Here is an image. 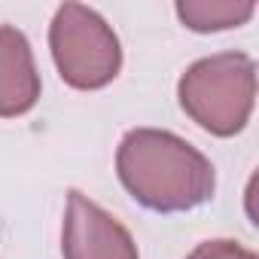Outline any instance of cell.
<instances>
[{
	"mask_svg": "<svg viewBox=\"0 0 259 259\" xmlns=\"http://www.w3.org/2000/svg\"><path fill=\"white\" fill-rule=\"evenodd\" d=\"M256 13V4L244 0V4H177V16L183 19L186 28L207 34V31H226L244 25Z\"/></svg>",
	"mask_w": 259,
	"mask_h": 259,
	"instance_id": "8992f818",
	"label": "cell"
},
{
	"mask_svg": "<svg viewBox=\"0 0 259 259\" xmlns=\"http://www.w3.org/2000/svg\"><path fill=\"white\" fill-rule=\"evenodd\" d=\"M116 174L128 195L156 213L195 210L217 189L210 159L162 128L125 132L116 150Z\"/></svg>",
	"mask_w": 259,
	"mask_h": 259,
	"instance_id": "6da1fadb",
	"label": "cell"
},
{
	"mask_svg": "<svg viewBox=\"0 0 259 259\" xmlns=\"http://www.w3.org/2000/svg\"><path fill=\"white\" fill-rule=\"evenodd\" d=\"M49 49L61 79L79 92L104 89L122 67V49L113 28L82 4L58 7L49 25Z\"/></svg>",
	"mask_w": 259,
	"mask_h": 259,
	"instance_id": "3957f363",
	"label": "cell"
},
{
	"mask_svg": "<svg viewBox=\"0 0 259 259\" xmlns=\"http://www.w3.org/2000/svg\"><path fill=\"white\" fill-rule=\"evenodd\" d=\"M186 259H259V256H256L253 250L241 247L238 241L220 238V241H204V244H198Z\"/></svg>",
	"mask_w": 259,
	"mask_h": 259,
	"instance_id": "52a82bcc",
	"label": "cell"
},
{
	"mask_svg": "<svg viewBox=\"0 0 259 259\" xmlns=\"http://www.w3.org/2000/svg\"><path fill=\"white\" fill-rule=\"evenodd\" d=\"M40 101V73L28 37L0 25V119H16Z\"/></svg>",
	"mask_w": 259,
	"mask_h": 259,
	"instance_id": "5b68a950",
	"label": "cell"
},
{
	"mask_svg": "<svg viewBox=\"0 0 259 259\" xmlns=\"http://www.w3.org/2000/svg\"><path fill=\"white\" fill-rule=\"evenodd\" d=\"M183 113L217 138L247 125L256 101V64L244 52H220L186 67L177 85Z\"/></svg>",
	"mask_w": 259,
	"mask_h": 259,
	"instance_id": "7a4b0ae2",
	"label": "cell"
},
{
	"mask_svg": "<svg viewBox=\"0 0 259 259\" xmlns=\"http://www.w3.org/2000/svg\"><path fill=\"white\" fill-rule=\"evenodd\" d=\"M61 253L64 259H141L132 232L79 189L67 192Z\"/></svg>",
	"mask_w": 259,
	"mask_h": 259,
	"instance_id": "277c9868",
	"label": "cell"
}]
</instances>
